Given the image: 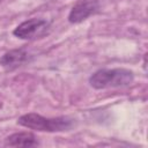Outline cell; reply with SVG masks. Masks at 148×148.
Masks as SVG:
<instances>
[{
	"label": "cell",
	"mask_w": 148,
	"mask_h": 148,
	"mask_svg": "<svg viewBox=\"0 0 148 148\" xmlns=\"http://www.w3.org/2000/svg\"><path fill=\"white\" fill-rule=\"evenodd\" d=\"M134 80L133 72L126 68H103L96 71L90 77L89 83L95 89H108L130 86Z\"/></svg>",
	"instance_id": "1"
},
{
	"label": "cell",
	"mask_w": 148,
	"mask_h": 148,
	"mask_svg": "<svg viewBox=\"0 0 148 148\" xmlns=\"http://www.w3.org/2000/svg\"><path fill=\"white\" fill-rule=\"evenodd\" d=\"M17 124L40 132H62L68 131L73 126V120L67 117L45 118L38 113H27L18 118Z\"/></svg>",
	"instance_id": "2"
},
{
	"label": "cell",
	"mask_w": 148,
	"mask_h": 148,
	"mask_svg": "<svg viewBox=\"0 0 148 148\" xmlns=\"http://www.w3.org/2000/svg\"><path fill=\"white\" fill-rule=\"evenodd\" d=\"M50 22L44 18H29L22 23H20L13 31L14 36L20 39L31 40L36 38H40L47 34L50 30Z\"/></svg>",
	"instance_id": "3"
},
{
	"label": "cell",
	"mask_w": 148,
	"mask_h": 148,
	"mask_svg": "<svg viewBox=\"0 0 148 148\" xmlns=\"http://www.w3.org/2000/svg\"><path fill=\"white\" fill-rule=\"evenodd\" d=\"M99 8L98 0H79L68 14V21L73 24L80 23L95 14Z\"/></svg>",
	"instance_id": "4"
},
{
	"label": "cell",
	"mask_w": 148,
	"mask_h": 148,
	"mask_svg": "<svg viewBox=\"0 0 148 148\" xmlns=\"http://www.w3.org/2000/svg\"><path fill=\"white\" fill-rule=\"evenodd\" d=\"M28 60V52L23 49H14L0 58V66L5 71H14Z\"/></svg>",
	"instance_id": "5"
},
{
	"label": "cell",
	"mask_w": 148,
	"mask_h": 148,
	"mask_svg": "<svg viewBox=\"0 0 148 148\" xmlns=\"http://www.w3.org/2000/svg\"><path fill=\"white\" fill-rule=\"evenodd\" d=\"M38 145L36 136L30 132H18L5 139V146L9 147H32Z\"/></svg>",
	"instance_id": "6"
}]
</instances>
